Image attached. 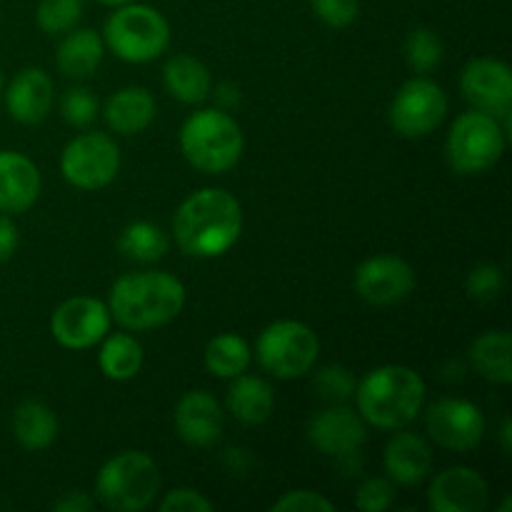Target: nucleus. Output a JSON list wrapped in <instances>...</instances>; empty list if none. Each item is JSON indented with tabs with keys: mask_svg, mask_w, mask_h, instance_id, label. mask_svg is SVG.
Returning <instances> with one entry per match:
<instances>
[{
	"mask_svg": "<svg viewBox=\"0 0 512 512\" xmlns=\"http://www.w3.org/2000/svg\"><path fill=\"white\" fill-rule=\"evenodd\" d=\"M243 210L223 188H203L180 203L173 218L178 248L193 258H218L240 238Z\"/></svg>",
	"mask_w": 512,
	"mask_h": 512,
	"instance_id": "nucleus-1",
	"label": "nucleus"
},
{
	"mask_svg": "<svg viewBox=\"0 0 512 512\" xmlns=\"http://www.w3.org/2000/svg\"><path fill=\"white\" fill-rule=\"evenodd\" d=\"M185 305V285L163 270L128 273L110 288V318L125 330H150L178 318Z\"/></svg>",
	"mask_w": 512,
	"mask_h": 512,
	"instance_id": "nucleus-2",
	"label": "nucleus"
},
{
	"mask_svg": "<svg viewBox=\"0 0 512 512\" xmlns=\"http://www.w3.org/2000/svg\"><path fill=\"white\" fill-rule=\"evenodd\" d=\"M355 403L365 423L380 430H403L425 405V383L413 368L383 365L355 385Z\"/></svg>",
	"mask_w": 512,
	"mask_h": 512,
	"instance_id": "nucleus-3",
	"label": "nucleus"
},
{
	"mask_svg": "<svg viewBox=\"0 0 512 512\" xmlns=\"http://www.w3.org/2000/svg\"><path fill=\"white\" fill-rule=\"evenodd\" d=\"M243 148V130L225 110H198L180 128V150L200 173H228L238 165Z\"/></svg>",
	"mask_w": 512,
	"mask_h": 512,
	"instance_id": "nucleus-4",
	"label": "nucleus"
},
{
	"mask_svg": "<svg viewBox=\"0 0 512 512\" xmlns=\"http://www.w3.org/2000/svg\"><path fill=\"white\" fill-rule=\"evenodd\" d=\"M158 493V465L140 450H125L110 458L95 480V498L115 512H140L150 508Z\"/></svg>",
	"mask_w": 512,
	"mask_h": 512,
	"instance_id": "nucleus-5",
	"label": "nucleus"
},
{
	"mask_svg": "<svg viewBox=\"0 0 512 512\" xmlns=\"http://www.w3.org/2000/svg\"><path fill=\"white\" fill-rule=\"evenodd\" d=\"M103 43L125 63H150L168 48L170 25L150 5L125 3L105 20Z\"/></svg>",
	"mask_w": 512,
	"mask_h": 512,
	"instance_id": "nucleus-6",
	"label": "nucleus"
},
{
	"mask_svg": "<svg viewBox=\"0 0 512 512\" xmlns=\"http://www.w3.org/2000/svg\"><path fill=\"white\" fill-rule=\"evenodd\" d=\"M508 135L498 118L483 110H468L458 115L448 133L445 153L448 163L460 175H480L493 168L505 153Z\"/></svg>",
	"mask_w": 512,
	"mask_h": 512,
	"instance_id": "nucleus-7",
	"label": "nucleus"
},
{
	"mask_svg": "<svg viewBox=\"0 0 512 512\" xmlns=\"http://www.w3.org/2000/svg\"><path fill=\"white\" fill-rule=\"evenodd\" d=\"M318 353V335L300 320H275L260 333L255 345L258 363L280 380L303 378L313 370Z\"/></svg>",
	"mask_w": 512,
	"mask_h": 512,
	"instance_id": "nucleus-8",
	"label": "nucleus"
},
{
	"mask_svg": "<svg viewBox=\"0 0 512 512\" xmlns=\"http://www.w3.org/2000/svg\"><path fill=\"white\" fill-rule=\"evenodd\" d=\"M120 170V148L110 135L83 133L65 145L60 173L73 188L100 190L115 180Z\"/></svg>",
	"mask_w": 512,
	"mask_h": 512,
	"instance_id": "nucleus-9",
	"label": "nucleus"
},
{
	"mask_svg": "<svg viewBox=\"0 0 512 512\" xmlns=\"http://www.w3.org/2000/svg\"><path fill=\"white\" fill-rule=\"evenodd\" d=\"M448 115V95L430 78H410L390 103V125L403 138H425Z\"/></svg>",
	"mask_w": 512,
	"mask_h": 512,
	"instance_id": "nucleus-10",
	"label": "nucleus"
},
{
	"mask_svg": "<svg viewBox=\"0 0 512 512\" xmlns=\"http://www.w3.org/2000/svg\"><path fill=\"white\" fill-rule=\"evenodd\" d=\"M425 428L440 448L470 453L485 435V415L470 400L440 398L425 410Z\"/></svg>",
	"mask_w": 512,
	"mask_h": 512,
	"instance_id": "nucleus-11",
	"label": "nucleus"
},
{
	"mask_svg": "<svg viewBox=\"0 0 512 512\" xmlns=\"http://www.w3.org/2000/svg\"><path fill=\"white\" fill-rule=\"evenodd\" d=\"M415 288V270L398 255H373L355 270V293L370 305L403 303Z\"/></svg>",
	"mask_w": 512,
	"mask_h": 512,
	"instance_id": "nucleus-12",
	"label": "nucleus"
},
{
	"mask_svg": "<svg viewBox=\"0 0 512 512\" xmlns=\"http://www.w3.org/2000/svg\"><path fill=\"white\" fill-rule=\"evenodd\" d=\"M108 305L95 298H70L60 305L50 318V333L63 348L85 350L108 335L110 330Z\"/></svg>",
	"mask_w": 512,
	"mask_h": 512,
	"instance_id": "nucleus-13",
	"label": "nucleus"
},
{
	"mask_svg": "<svg viewBox=\"0 0 512 512\" xmlns=\"http://www.w3.org/2000/svg\"><path fill=\"white\" fill-rule=\"evenodd\" d=\"M463 95L475 105V110L495 115L510 113L512 108V73L503 60L475 58L460 73Z\"/></svg>",
	"mask_w": 512,
	"mask_h": 512,
	"instance_id": "nucleus-14",
	"label": "nucleus"
},
{
	"mask_svg": "<svg viewBox=\"0 0 512 512\" xmlns=\"http://www.w3.org/2000/svg\"><path fill=\"white\" fill-rule=\"evenodd\" d=\"M308 438L315 450L330 458H348L358 453L360 445L368 438V428L360 413L345 408L343 403L325 408L310 420Z\"/></svg>",
	"mask_w": 512,
	"mask_h": 512,
	"instance_id": "nucleus-15",
	"label": "nucleus"
},
{
	"mask_svg": "<svg viewBox=\"0 0 512 512\" xmlns=\"http://www.w3.org/2000/svg\"><path fill=\"white\" fill-rule=\"evenodd\" d=\"M488 500L490 490L483 475L463 465L435 475L428 490V503L435 512H483Z\"/></svg>",
	"mask_w": 512,
	"mask_h": 512,
	"instance_id": "nucleus-16",
	"label": "nucleus"
},
{
	"mask_svg": "<svg viewBox=\"0 0 512 512\" xmlns=\"http://www.w3.org/2000/svg\"><path fill=\"white\" fill-rule=\"evenodd\" d=\"M175 433L193 448H208L223 435V410L205 390H190L175 405Z\"/></svg>",
	"mask_w": 512,
	"mask_h": 512,
	"instance_id": "nucleus-17",
	"label": "nucleus"
},
{
	"mask_svg": "<svg viewBox=\"0 0 512 512\" xmlns=\"http://www.w3.org/2000/svg\"><path fill=\"white\" fill-rule=\"evenodd\" d=\"M10 118L23 125L43 123L53 108V78L40 68H25L5 90Z\"/></svg>",
	"mask_w": 512,
	"mask_h": 512,
	"instance_id": "nucleus-18",
	"label": "nucleus"
},
{
	"mask_svg": "<svg viewBox=\"0 0 512 512\" xmlns=\"http://www.w3.org/2000/svg\"><path fill=\"white\" fill-rule=\"evenodd\" d=\"M40 195V173L30 158L0 150V213H25Z\"/></svg>",
	"mask_w": 512,
	"mask_h": 512,
	"instance_id": "nucleus-19",
	"label": "nucleus"
},
{
	"mask_svg": "<svg viewBox=\"0 0 512 512\" xmlns=\"http://www.w3.org/2000/svg\"><path fill=\"white\" fill-rule=\"evenodd\" d=\"M385 473L388 480L398 485H418L423 483L433 468V450H430L428 440L420 438L418 433H398L393 435L388 445H385L383 455Z\"/></svg>",
	"mask_w": 512,
	"mask_h": 512,
	"instance_id": "nucleus-20",
	"label": "nucleus"
},
{
	"mask_svg": "<svg viewBox=\"0 0 512 512\" xmlns=\"http://www.w3.org/2000/svg\"><path fill=\"white\" fill-rule=\"evenodd\" d=\"M108 128L118 135H138L155 120V98L140 85L120 88L103 108Z\"/></svg>",
	"mask_w": 512,
	"mask_h": 512,
	"instance_id": "nucleus-21",
	"label": "nucleus"
},
{
	"mask_svg": "<svg viewBox=\"0 0 512 512\" xmlns=\"http://www.w3.org/2000/svg\"><path fill=\"white\" fill-rule=\"evenodd\" d=\"M512 338L508 330H488L470 345V363L488 383L508 385L512 380Z\"/></svg>",
	"mask_w": 512,
	"mask_h": 512,
	"instance_id": "nucleus-22",
	"label": "nucleus"
},
{
	"mask_svg": "<svg viewBox=\"0 0 512 512\" xmlns=\"http://www.w3.org/2000/svg\"><path fill=\"white\" fill-rule=\"evenodd\" d=\"M275 395L263 378L238 375L228 390V410L235 420L245 425H260L273 415Z\"/></svg>",
	"mask_w": 512,
	"mask_h": 512,
	"instance_id": "nucleus-23",
	"label": "nucleus"
},
{
	"mask_svg": "<svg viewBox=\"0 0 512 512\" xmlns=\"http://www.w3.org/2000/svg\"><path fill=\"white\" fill-rule=\"evenodd\" d=\"M105 43L93 30H73L58 45V68L65 78L85 80L98 70Z\"/></svg>",
	"mask_w": 512,
	"mask_h": 512,
	"instance_id": "nucleus-24",
	"label": "nucleus"
},
{
	"mask_svg": "<svg viewBox=\"0 0 512 512\" xmlns=\"http://www.w3.org/2000/svg\"><path fill=\"white\" fill-rule=\"evenodd\" d=\"M163 80L175 100L188 105L203 103L210 95V73L193 55H173L165 63Z\"/></svg>",
	"mask_w": 512,
	"mask_h": 512,
	"instance_id": "nucleus-25",
	"label": "nucleus"
},
{
	"mask_svg": "<svg viewBox=\"0 0 512 512\" xmlns=\"http://www.w3.org/2000/svg\"><path fill=\"white\" fill-rule=\"evenodd\" d=\"M13 435L25 450H45L58 438V418L40 400H25L13 413Z\"/></svg>",
	"mask_w": 512,
	"mask_h": 512,
	"instance_id": "nucleus-26",
	"label": "nucleus"
},
{
	"mask_svg": "<svg viewBox=\"0 0 512 512\" xmlns=\"http://www.w3.org/2000/svg\"><path fill=\"white\" fill-rule=\"evenodd\" d=\"M253 353H250L248 340L235 333H220L205 345V368L215 378H238L248 370Z\"/></svg>",
	"mask_w": 512,
	"mask_h": 512,
	"instance_id": "nucleus-27",
	"label": "nucleus"
},
{
	"mask_svg": "<svg viewBox=\"0 0 512 512\" xmlns=\"http://www.w3.org/2000/svg\"><path fill=\"white\" fill-rule=\"evenodd\" d=\"M103 340L105 343L98 363L105 378L118 380V383L135 378L143 368V348H140L138 340L128 333L105 335Z\"/></svg>",
	"mask_w": 512,
	"mask_h": 512,
	"instance_id": "nucleus-28",
	"label": "nucleus"
},
{
	"mask_svg": "<svg viewBox=\"0 0 512 512\" xmlns=\"http://www.w3.org/2000/svg\"><path fill=\"white\" fill-rule=\"evenodd\" d=\"M168 245V235L148 220L130 223L118 240L120 253L135 263H158L168 253Z\"/></svg>",
	"mask_w": 512,
	"mask_h": 512,
	"instance_id": "nucleus-29",
	"label": "nucleus"
},
{
	"mask_svg": "<svg viewBox=\"0 0 512 512\" xmlns=\"http://www.w3.org/2000/svg\"><path fill=\"white\" fill-rule=\"evenodd\" d=\"M443 40L433 28H415L405 40V63L410 70L425 75L443 63Z\"/></svg>",
	"mask_w": 512,
	"mask_h": 512,
	"instance_id": "nucleus-30",
	"label": "nucleus"
},
{
	"mask_svg": "<svg viewBox=\"0 0 512 512\" xmlns=\"http://www.w3.org/2000/svg\"><path fill=\"white\" fill-rule=\"evenodd\" d=\"M83 18V0H40L38 20L40 30L48 35L70 33Z\"/></svg>",
	"mask_w": 512,
	"mask_h": 512,
	"instance_id": "nucleus-31",
	"label": "nucleus"
},
{
	"mask_svg": "<svg viewBox=\"0 0 512 512\" xmlns=\"http://www.w3.org/2000/svg\"><path fill=\"white\" fill-rule=\"evenodd\" d=\"M315 390H318V395L323 400H328V403L338 405V403H345V400H350L355 395V378L353 373H350L345 365H325V368L318 370V375H315L313 380Z\"/></svg>",
	"mask_w": 512,
	"mask_h": 512,
	"instance_id": "nucleus-32",
	"label": "nucleus"
},
{
	"mask_svg": "<svg viewBox=\"0 0 512 512\" xmlns=\"http://www.w3.org/2000/svg\"><path fill=\"white\" fill-rule=\"evenodd\" d=\"M98 113V98L88 88H70L60 100V115L70 128H88Z\"/></svg>",
	"mask_w": 512,
	"mask_h": 512,
	"instance_id": "nucleus-33",
	"label": "nucleus"
},
{
	"mask_svg": "<svg viewBox=\"0 0 512 512\" xmlns=\"http://www.w3.org/2000/svg\"><path fill=\"white\" fill-rule=\"evenodd\" d=\"M503 285V270L493 263H483L478 268H473L468 273V280H465V290L478 303H493L503 293Z\"/></svg>",
	"mask_w": 512,
	"mask_h": 512,
	"instance_id": "nucleus-34",
	"label": "nucleus"
},
{
	"mask_svg": "<svg viewBox=\"0 0 512 512\" xmlns=\"http://www.w3.org/2000/svg\"><path fill=\"white\" fill-rule=\"evenodd\" d=\"M395 503L393 480L368 478L355 493V505L363 512H383Z\"/></svg>",
	"mask_w": 512,
	"mask_h": 512,
	"instance_id": "nucleus-35",
	"label": "nucleus"
},
{
	"mask_svg": "<svg viewBox=\"0 0 512 512\" xmlns=\"http://www.w3.org/2000/svg\"><path fill=\"white\" fill-rule=\"evenodd\" d=\"M275 512H335V505L325 495L315 490H290L278 503H273Z\"/></svg>",
	"mask_w": 512,
	"mask_h": 512,
	"instance_id": "nucleus-36",
	"label": "nucleus"
},
{
	"mask_svg": "<svg viewBox=\"0 0 512 512\" xmlns=\"http://www.w3.org/2000/svg\"><path fill=\"white\" fill-rule=\"evenodd\" d=\"M315 15L330 28H348L358 18V0H310Z\"/></svg>",
	"mask_w": 512,
	"mask_h": 512,
	"instance_id": "nucleus-37",
	"label": "nucleus"
},
{
	"mask_svg": "<svg viewBox=\"0 0 512 512\" xmlns=\"http://www.w3.org/2000/svg\"><path fill=\"white\" fill-rule=\"evenodd\" d=\"M158 508L163 512H210L213 503L193 488H175L165 495Z\"/></svg>",
	"mask_w": 512,
	"mask_h": 512,
	"instance_id": "nucleus-38",
	"label": "nucleus"
},
{
	"mask_svg": "<svg viewBox=\"0 0 512 512\" xmlns=\"http://www.w3.org/2000/svg\"><path fill=\"white\" fill-rule=\"evenodd\" d=\"M18 250V228L8 215H0V263H8Z\"/></svg>",
	"mask_w": 512,
	"mask_h": 512,
	"instance_id": "nucleus-39",
	"label": "nucleus"
},
{
	"mask_svg": "<svg viewBox=\"0 0 512 512\" xmlns=\"http://www.w3.org/2000/svg\"><path fill=\"white\" fill-rule=\"evenodd\" d=\"M53 510H58V512H88V510H93V498H90L88 493H83V490H70V493H65L63 498L55 500Z\"/></svg>",
	"mask_w": 512,
	"mask_h": 512,
	"instance_id": "nucleus-40",
	"label": "nucleus"
},
{
	"mask_svg": "<svg viewBox=\"0 0 512 512\" xmlns=\"http://www.w3.org/2000/svg\"><path fill=\"white\" fill-rule=\"evenodd\" d=\"M500 440H503L505 453H510V450H512V423H510V418L503 420V428H500Z\"/></svg>",
	"mask_w": 512,
	"mask_h": 512,
	"instance_id": "nucleus-41",
	"label": "nucleus"
},
{
	"mask_svg": "<svg viewBox=\"0 0 512 512\" xmlns=\"http://www.w3.org/2000/svg\"><path fill=\"white\" fill-rule=\"evenodd\" d=\"M103 5H125V3H133V0H98Z\"/></svg>",
	"mask_w": 512,
	"mask_h": 512,
	"instance_id": "nucleus-42",
	"label": "nucleus"
},
{
	"mask_svg": "<svg viewBox=\"0 0 512 512\" xmlns=\"http://www.w3.org/2000/svg\"><path fill=\"white\" fill-rule=\"evenodd\" d=\"M0 95H3V75H0Z\"/></svg>",
	"mask_w": 512,
	"mask_h": 512,
	"instance_id": "nucleus-43",
	"label": "nucleus"
}]
</instances>
